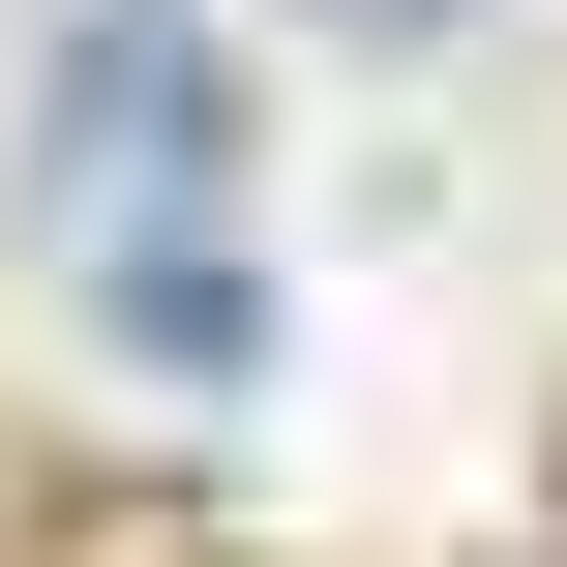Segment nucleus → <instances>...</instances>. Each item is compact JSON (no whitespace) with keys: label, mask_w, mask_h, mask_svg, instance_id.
Here are the masks:
<instances>
[{"label":"nucleus","mask_w":567,"mask_h":567,"mask_svg":"<svg viewBox=\"0 0 567 567\" xmlns=\"http://www.w3.org/2000/svg\"><path fill=\"white\" fill-rule=\"evenodd\" d=\"M30 150H60V239H90V329H120L150 389H239V359H269V209H239L209 30H179V0H90L60 90H30Z\"/></svg>","instance_id":"1"},{"label":"nucleus","mask_w":567,"mask_h":567,"mask_svg":"<svg viewBox=\"0 0 567 567\" xmlns=\"http://www.w3.org/2000/svg\"><path fill=\"white\" fill-rule=\"evenodd\" d=\"M329 30H449V0H329Z\"/></svg>","instance_id":"2"}]
</instances>
